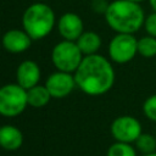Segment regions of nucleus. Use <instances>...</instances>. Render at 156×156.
<instances>
[{"mask_svg": "<svg viewBox=\"0 0 156 156\" xmlns=\"http://www.w3.org/2000/svg\"><path fill=\"white\" fill-rule=\"evenodd\" d=\"M77 87L85 94L98 96L107 93L115 83V69L102 55L84 56L74 72Z\"/></svg>", "mask_w": 156, "mask_h": 156, "instance_id": "obj_1", "label": "nucleus"}, {"mask_svg": "<svg viewBox=\"0 0 156 156\" xmlns=\"http://www.w3.org/2000/svg\"><path fill=\"white\" fill-rule=\"evenodd\" d=\"M105 20L116 33L133 34L144 26L145 13L140 4L128 0H115L110 2L105 12Z\"/></svg>", "mask_w": 156, "mask_h": 156, "instance_id": "obj_2", "label": "nucleus"}, {"mask_svg": "<svg viewBox=\"0 0 156 156\" xmlns=\"http://www.w3.org/2000/svg\"><path fill=\"white\" fill-rule=\"evenodd\" d=\"M22 24L32 40H39L52 30L55 26V13L49 5L35 2L26 9L22 17Z\"/></svg>", "mask_w": 156, "mask_h": 156, "instance_id": "obj_3", "label": "nucleus"}, {"mask_svg": "<svg viewBox=\"0 0 156 156\" xmlns=\"http://www.w3.org/2000/svg\"><path fill=\"white\" fill-rule=\"evenodd\" d=\"M84 55L79 50L76 41L62 40L57 43L51 52V60L54 66L62 72H76L79 67Z\"/></svg>", "mask_w": 156, "mask_h": 156, "instance_id": "obj_4", "label": "nucleus"}, {"mask_svg": "<svg viewBox=\"0 0 156 156\" xmlns=\"http://www.w3.org/2000/svg\"><path fill=\"white\" fill-rule=\"evenodd\" d=\"M27 90L20 84H6L0 88V115L15 117L27 107Z\"/></svg>", "mask_w": 156, "mask_h": 156, "instance_id": "obj_5", "label": "nucleus"}, {"mask_svg": "<svg viewBox=\"0 0 156 156\" xmlns=\"http://www.w3.org/2000/svg\"><path fill=\"white\" fill-rule=\"evenodd\" d=\"M138 54V39L133 34L117 33L108 44V56L116 63H127Z\"/></svg>", "mask_w": 156, "mask_h": 156, "instance_id": "obj_6", "label": "nucleus"}, {"mask_svg": "<svg viewBox=\"0 0 156 156\" xmlns=\"http://www.w3.org/2000/svg\"><path fill=\"white\" fill-rule=\"evenodd\" d=\"M141 133V123L139 122V119L129 115L119 116L111 123V134L116 141L132 144Z\"/></svg>", "mask_w": 156, "mask_h": 156, "instance_id": "obj_7", "label": "nucleus"}, {"mask_svg": "<svg viewBox=\"0 0 156 156\" xmlns=\"http://www.w3.org/2000/svg\"><path fill=\"white\" fill-rule=\"evenodd\" d=\"M76 85L77 84L74 80V76L62 71H57L50 74L45 82V87L49 90L51 98L56 99H62L69 95Z\"/></svg>", "mask_w": 156, "mask_h": 156, "instance_id": "obj_8", "label": "nucleus"}, {"mask_svg": "<svg viewBox=\"0 0 156 156\" xmlns=\"http://www.w3.org/2000/svg\"><path fill=\"white\" fill-rule=\"evenodd\" d=\"M58 32L65 40L76 41L84 32L82 18L74 12L63 13L58 20Z\"/></svg>", "mask_w": 156, "mask_h": 156, "instance_id": "obj_9", "label": "nucleus"}, {"mask_svg": "<svg viewBox=\"0 0 156 156\" xmlns=\"http://www.w3.org/2000/svg\"><path fill=\"white\" fill-rule=\"evenodd\" d=\"M32 44V38L23 29H10L2 37V46L6 51L12 54H20L29 49Z\"/></svg>", "mask_w": 156, "mask_h": 156, "instance_id": "obj_10", "label": "nucleus"}, {"mask_svg": "<svg viewBox=\"0 0 156 156\" xmlns=\"http://www.w3.org/2000/svg\"><path fill=\"white\" fill-rule=\"evenodd\" d=\"M17 84H20L26 90L38 85L40 79V68L37 62L32 60H26L20 63L16 71Z\"/></svg>", "mask_w": 156, "mask_h": 156, "instance_id": "obj_11", "label": "nucleus"}, {"mask_svg": "<svg viewBox=\"0 0 156 156\" xmlns=\"http://www.w3.org/2000/svg\"><path fill=\"white\" fill-rule=\"evenodd\" d=\"M23 143L22 132L15 126H2L0 127V146L5 150L13 151L21 147Z\"/></svg>", "mask_w": 156, "mask_h": 156, "instance_id": "obj_12", "label": "nucleus"}, {"mask_svg": "<svg viewBox=\"0 0 156 156\" xmlns=\"http://www.w3.org/2000/svg\"><path fill=\"white\" fill-rule=\"evenodd\" d=\"M76 43L79 50L82 51V54L84 56H89L98 52V50L101 46V38L98 33L88 30V32H83V34L76 40Z\"/></svg>", "mask_w": 156, "mask_h": 156, "instance_id": "obj_13", "label": "nucleus"}, {"mask_svg": "<svg viewBox=\"0 0 156 156\" xmlns=\"http://www.w3.org/2000/svg\"><path fill=\"white\" fill-rule=\"evenodd\" d=\"M51 99V95L45 85H35L27 90V101L28 105L32 107H43L45 106Z\"/></svg>", "mask_w": 156, "mask_h": 156, "instance_id": "obj_14", "label": "nucleus"}, {"mask_svg": "<svg viewBox=\"0 0 156 156\" xmlns=\"http://www.w3.org/2000/svg\"><path fill=\"white\" fill-rule=\"evenodd\" d=\"M135 144V149L141 154V155H146V154H151V152H156V135L150 134V133H141L138 139L134 141Z\"/></svg>", "mask_w": 156, "mask_h": 156, "instance_id": "obj_15", "label": "nucleus"}, {"mask_svg": "<svg viewBox=\"0 0 156 156\" xmlns=\"http://www.w3.org/2000/svg\"><path fill=\"white\" fill-rule=\"evenodd\" d=\"M138 54L146 58L156 56V38L145 35L138 39Z\"/></svg>", "mask_w": 156, "mask_h": 156, "instance_id": "obj_16", "label": "nucleus"}, {"mask_svg": "<svg viewBox=\"0 0 156 156\" xmlns=\"http://www.w3.org/2000/svg\"><path fill=\"white\" fill-rule=\"evenodd\" d=\"M107 156H136V149L132 144L116 141L108 147Z\"/></svg>", "mask_w": 156, "mask_h": 156, "instance_id": "obj_17", "label": "nucleus"}, {"mask_svg": "<svg viewBox=\"0 0 156 156\" xmlns=\"http://www.w3.org/2000/svg\"><path fill=\"white\" fill-rule=\"evenodd\" d=\"M143 112L147 119L156 122V94L146 98L143 104Z\"/></svg>", "mask_w": 156, "mask_h": 156, "instance_id": "obj_18", "label": "nucleus"}, {"mask_svg": "<svg viewBox=\"0 0 156 156\" xmlns=\"http://www.w3.org/2000/svg\"><path fill=\"white\" fill-rule=\"evenodd\" d=\"M144 28H145L147 35H151V37L156 38V12L155 11L145 17Z\"/></svg>", "mask_w": 156, "mask_h": 156, "instance_id": "obj_19", "label": "nucleus"}, {"mask_svg": "<svg viewBox=\"0 0 156 156\" xmlns=\"http://www.w3.org/2000/svg\"><path fill=\"white\" fill-rule=\"evenodd\" d=\"M108 5H110V2H107L106 0H94L93 4H91V7H93L94 12L104 13V15H105V12H106Z\"/></svg>", "mask_w": 156, "mask_h": 156, "instance_id": "obj_20", "label": "nucleus"}, {"mask_svg": "<svg viewBox=\"0 0 156 156\" xmlns=\"http://www.w3.org/2000/svg\"><path fill=\"white\" fill-rule=\"evenodd\" d=\"M149 4H150V6H151V9L156 12V0H149Z\"/></svg>", "mask_w": 156, "mask_h": 156, "instance_id": "obj_21", "label": "nucleus"}, {"mask_svg": "<svg viewBox=\"0 0 156 156\" xmlns=\"http://www.w3.org/2000/svg\"><path fill=\"white\" fill-rule=\"evenodd\" d=\"M128 1H132V2H136V4H140V2H143L144 0H128Z\"/></svg>", "mask_w": 156, "mask_h": 156, "instance_id": "obj_22", "label": "nucleus"}, {"mask_svg": "<svg viewBox=\"0 0 156 156\" xmlns=\"http://www.w3.org/2000/svg\"><path fill=\"white\" fill-rule=\"evenodd\" d=\"M141 156H156V152H151V154H146V155H141Z\"/></svg>", "mask_w": 156, "mask_h": 156, "instance_id": "obj_23", "label": "nucleus"}, {"mask_svg": "<svg viewBox=\"0 0 156 156\" xmlns=\"http://www.w3.org/2000/svg\"><path fill=\"white\" fill-rule=\"evenodd\" d=\"M39 1H43V0H39Z\"/></svg>", "mask_w": 156, "mask_h": 156, "instance_id": "obj_24", "label": "nucleus"}, {"mask_svg": "<svg viewBox=\"0 0 156 156\" xmlns=\"http://www.w3.org/2000/svg\"><path fill=\"white\" fill-rule=\"evenodd\" d=\"M155 135H156V132H155Z\"/></svg>", "mask_w": 156, "mask_h": 156, "instance_id": "obj_25", "label": "nucleus"}]
</instances>
